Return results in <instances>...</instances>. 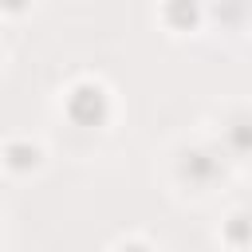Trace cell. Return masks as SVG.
<instances>
[{
    "mask_svg": "<svg viewBox=\"0 0 252 252\" xmlns=\"http://www.w3.org/2000/svg\"><path fill=\"white\" fill-rule=\"evenodd\" d=\"M32 0H0V8H8V12H24Z\"/></svg>",
    "mask_w": 252,
    "mask_h": 252,
    "instance_id": "obj_7",
    "label": "cell"
},
{
    "mask_svg": "<svg viewBox=\"0 0 252 252\" xmlns=\"http://www.w3.org/2000/svg\"><path fill=\"white\" fill-rule=\"evenodd\" d=\"M165 20L173 28H189L197 20V0H165Z\"/></svg>",
    "mask_w": 252,
    "mask_h": 252,
    "instance_id": "obj_5",
    "label": "cell"
},
{
    "mask_svg": "<svg viewBox=\"0 0 252 252\" xmlns=\"http://www.w3.org/2000/svg\"><path fill=\"white\" fill-rule=\"evenodd\" d=\"M224 236L232 240V244H244V240H252V220L248 217H228V228H224Z\"/></svg>",
    "mask_w": 252,
    "mask_h": 252,
    "instance_id": "obj_6",
    "label": "cell"
},
{
    "mask_svg": "<svg viewBox=\"0 0 252 252\" xmlns=\"http://www.w3.org/2000/svg\"><path fill=\"white\" fill-rule=\"evenodd\" d=\"M122 252H150L146 244H122Z\"/></svg>",
    "mask_w": 252,
    "mask_h": 252,
    "instance_id": "obj_8",
    "label": "cell"
},
{
    "mask_svg": "<svg viewBox=\"0 0 252 252\" xmlns=\"http://www.w3.org/2000/svg\"><path fill=\"white\" fill-rule=\"evenodd\" d=\"M217 173H220V161H217L209 150H189L185 161H181V177H185L189 185H209Z\"/></svg>",
    "mask_w": 252,
    "mask_h": 252,
    "instance_id": "obj_2",
    "label": "cell"
},
{
    "mask_svg": "<svg viewBox=\"0 0 252 252\" xmlns=\"http://www.w3.org/2000/svg\"><path fill=\"white\" fill-rule=\"evenodd\" d=\"M224 142H228L232 154L252 158V110H240V114L228 118V126H224Z\"/></svg>",
    "mask_w": 252,
    "mask_h": 252,
    "instance_id": "obj_3",
    "label": "cell"
},
{
    "mask_svg": "<svg viewBox=\"0 0 252 252\" xmlns=\"http://www.w3.org/2000/svg\"><path fill=\"white\" fill-rule=\"evenodd\" d=\"M67 114L79 126H102L106 114H110V98H106V91L98 83H79L67 94Z\"/></svg>",
    "mask_w": 252,
    "mask_h": 252,
    "instance_id": "obj_1",
    "label": "cell"
},
{
    "mask_svg": "<svg viewBox=\"0 0 252 252\" xmlns=\"http://www.w3.org/2000/svg\"><path fill=\"white\" fill-rule=\"evenodd\" d=\"M4 161H8L12 169H35V165H39V150H35L32 142H12V146L4 150Z\"/></svg>",
    "mask_w": 252,
    "mask_h": 252,
    "instance_id": "obj_4",
    "label": "cell"
}]
</instances>
